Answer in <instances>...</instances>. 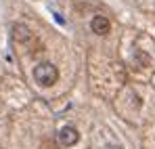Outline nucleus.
<instances>
[{
	"mask_svg": "<svg viewBox=\"0 0 155 149\" xmlns=\"http://www.w3.org/2000/svg\"><path fill=\"white\" fill-rule=\"evenodd\" d=\"M34 80L42 86H51L59 80V69L52 65V63H40L36 69H34Z\"/></svg>",
	"mask_w": 155,
	"mask_h": 149,
	"instance_id": "obj_1",
	"label": "nucleus"
},
{
	"mask_svg": "<svg viewBox=\"0 0 155 149\" xmlns=\"http://www.w3.org/2000/svg\"><path fill=\"white\" fill-rule=\"evenodd\" d=\"M59 141H61L63 147H71V145H76L78 141H80V134H78V130L74 126H65L59 132Z\"/></svg>",
	"mask_w": 155,
	"mask_h": 149,
	"instance_id": "obj_2",
	"label": "nucleus"
},
{
	"mask_svg": "<svg viewBox=\"0 0 155 149\" xmlns=\"http://www.w3.org/2000/svg\"><path fill=\"white\" fill-rule=\"evenodd\" d=\"M90 27H92V32H94V34H99V36H105V34H109V29H111V23H109V19H107V17H101V15H97V17H92V21H90Z\"/></svg>",
	"mask_w": 155,
	"mask_h": 149,
	"instance_id": "obj_3",
	"label": "nucleus"
},
{
	"mask_svg": "<svg viewBox=\"0 0 155 149\" xmlns=\"http://www.w3.org/2000/svg\"><path fill=\"white\" fill-rule=\"evenodd\" d=\"M13 36H15L17 42H27L31 38V29L25 23H15L13 25Z\"/></svg>",
	"mask_w": 155,
	"mask_h": 149,
	"instance_id": "obj_4",
	"label": "nucleus"
},
{
	"mask_svg": "<svg viewBox=\"0 0 155 149\" xmlns=\"http://www.w3.org/2000/svg\"><path fill=\"white\" fill-rule=\"evenodd\" d=\"M54 21H57V23H65V19H63V17H61V15H59V13H54Z\"/></svg>",
	"mask_w": 155,
	"mask_h": 149,
	"instance_id": "obj_5",
	"label": "nucleus"
}]
</instances>
